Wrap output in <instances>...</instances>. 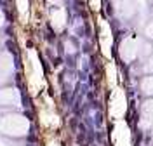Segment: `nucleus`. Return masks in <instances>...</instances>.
I'll return each mask as SVG.
<instances>
[{"mask_svg": "<svg viewBox=\"0 0 153 146\" xmlns=\"http://www.w3.org/2000/svg\"><path fill=\"white\" fill-rule=\"evenodd\" d=\"M141 92L144 96H153V77H146L141 82Z\"/></svg>", "mask_w": 153, "mask_h": 146, "instance_id": "obj_3", "label": "nucleus"}, {"mask_svg": "<svg viewBox=\"0 0 153 146\" xmlns=\"http://www.w3.org/2000/svg\"><path fill=\"white\" fill-rule=\"evenodd\" d=\"M146 33H148V37H153V23L146 28Z\"/></svg>", "mask_w": 153, "mask_h": 146, "instance_id": "obj_6", "label": "nucleus"}, {"mask_svg": "<svg viewBox=\"0 0 153 146\" xmlns=\"http://www.w3.org/2000/svg\"><path fill=\"white\" fill-rule=\"evenodd\" d=\"M143 118L153 122V99H148L143 104Z\"/></svg>", "mask_w": 153, "mask_h": 146, "instance_id": "obj_4", "label": "nucleus"}, {"mask_svg": "<svg viewBox=\"0 0 153 146\" xmlns=\"http://www.w3.org/2000/svg\"><path fill=\"white\" fill-rule=\"evenodd\" d=\"M146 71H152V73H153V59L148 61V64H146Z\"/></svg>", "mask_w": 153, "mask_h": 146, "instance_id": "obj_5", "label": "nucleus"}, {"mask_svg": "<svg viewBox=\"0 0 153 146\" xmlns=\"http://www.w3.org/2000/svg\"><path fill=\"white\" fill-rule=\"evenodd\" d=\"M2 23H4V16H2V12H0V26H2Z\"/></svg>", "mask_w": 153, "mask_h": 146, "instance_id": "obj_7", "label": "nucleus"}, {"mask_svg": "<svg viewBox=\"0 0 153 146\" xmlns=\"http://www.w3.org/2000/svg\"><path fill=\"white\" fill-rule=\"evenodd\" d=\"M30 130V122L26 117L18 115V113H10L5 115L0 122V132L4 136L10 137V139H21L28 134Z\"/></svg>", "mask_w": 153, "mask_h": 146, "instance_id": "obj_1", "label": "nucleus"}, {"mask_svg": "<svg viewBox=\"0 0 153 146\" xmlns=\"http://www.w3.org/2000/svg\"><path fill=\"white\" fill-rule=\"evenodd\" d=\"M7 146H23V145H12V143H7Z\"/></svg>", "mask_w": 153, "mask_h": 146, "instance_id": "obj_8", "label": "nucleus"}, {"mask_svg": "<svg viewBox=\"0 0 153 146\" xmlns=\"http://www.w3.org/2000/svg\"><path fill=\"white\" fill-rule=\"evenodd\" d=\"M0 106H19V94L16 89H2L0 90Z\"/></svg>", "mask_w": 153, "mask_h": 146, "instance_id": "obj_2", "label": "nucleus"}]
</instances>
